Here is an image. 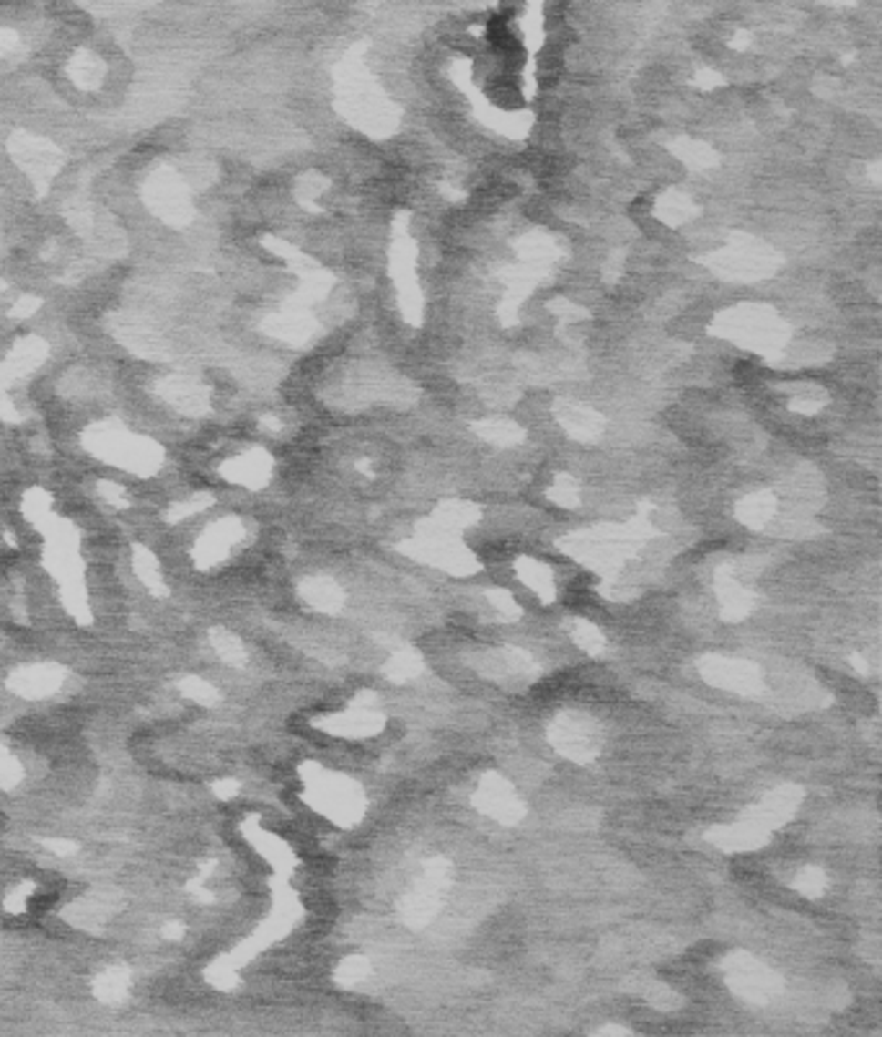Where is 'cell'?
I'll use <instances>...</instances> for the list:
<instances>
[{
  "instance_id": "6da1fadb",
  "label": "cell",
  "mask_w": 882,
  "mask_h": 1037,
  "mask_svg": "<svg viewBox=\"0 0 882 1037\" xmlns=\"http://www.w3.org/2000/svg\"><path fill=\"white\" fill-rule=\"evenodd\" d=\"M549 743L575 764H590L603 745L600 724L582 712H561L549 724Z\"/></svg>"
},
{
  "instance_id": "7a4b0ae2",
  "label": "cell",
  "mask_w": 882,
  "mask_h": 1037,
  "mask_svg": "<svg viewBox=\"0 0 882 1037\" xmlns=\"http://www.w3.org/2000/svg\"><path fill=\"white\" fill-rule=\"evenodd\" d=\"M450 864L446 859H433L425 864V875L409 893L401 898L399 913L404 924L422 929L433 921L443 903V893L448 888Z\"/></svg>"
},
{
  "instance_id": "3957f363",
  "label": "cell",
  "mask_w": 882,
  "mask_h": 1037,
  "mask_svg": "<svg viewBox=\"0 0 882 1037\" xmlns=\"http://www.w3.org/2000/svg\"><path fill=\"white\" fill-rule=\"evenodd\" d=\"M727 986L751 1004H769L782 991V978L748 952H735L724 962Z\"/></svg>"
},
{
  "instance_id": "277c9868",
  "label": "cell",
  "mask_w": 882,
  "mask_h": 1037,
  "mask_svg": "<svg viewBox=\"0 0 882 1037\" xmlns=\"http://www.w3.org/2000/svg\"><path fill=\"white\" fill-rule=\"evenodd\" d=\"M699 671L712 686L743 693V696H755L764 688V675L758 665L748 660H733V657H706L702 660Z\"/></svg>"
},
{
  "instance_id": "5b68a950",
  "label": "cell",
  "mask_w": 882,
  "mask_h": 1037,
  "mask_svg": "<svg viewBox=\"0 0 882 1037\" xmlns=\"http://www.w3.org/2000/svg\"><path fill=\"white\" fill-rule=\"evenodd\" d=\"M474 807L505 826H513L526 815V807L518 799L515 789L499 774H487L481 779L479 789L474 795Z\"/></svg>"
},
{
  "instance_id": "8992f818",
  "label": "cell",
  "mask_w": 882,
  "mask_h": 1037,
  "mask_svg": "<svg viewBox=\"0 0 882 1037\" xmlns=\"http://www.w3.org/2000/svg\"><path fill=\"white\" fill-rule=\"evenodd\" d=\"M479 671L495 681H528L536 675L533 657L518 647H502L479 657Z\"/></svg>"
},
{
  "instance_id": "52a82bcc",
  "label": "cell",
  "mask_w": 882,
  "mask_h": 1037,
  "mask_svg": "<svg viewBox=\"0 0 882 1037\" xmlns=\"http://www.w3.org/2000/svg\"><path fill=\"white\" fill-rule=\"evenodd\" d=\"M769 833L771 830L766 828L764 823H758L755 817L748 815L740 826L712 830L709 838H712L717 846H722L724 851H745V848H758V846L766 844V841H769Z\"/></svg>"
},
{
  "instance_id": "ba28073f",
  "label": "cell",
  "mask_w": 882,
  "mask_h": 1037,
  "mask_svg": "<svg viewBox=\"0 0 882 1037\" xmlns=\"http://www.w3.org/2000/svg\"><path fill=\"white\" fill-rule=\"evenodd\" d=\"M717 595H720L724 621H738L743 616H748V611L754 608V598L740 588L738 580L730 572V567H722L717 572Z\"/></svg>"
},
{
  "instance_id": "9c48e42d",
  "label": "cell",
  "mask_w": 882,
  "mask_h": 1037,
  "mask_svg": "<svg viewBox=\"0 0 882 1037\" xmlns=\"http://www.w3.org/2000/svg\"><path fill=\"white\" fill-rule=\"evenodd\" d=\"M800 792L797 789H792V786H782V789H776V792H771V795H766L764 797V802L761 805H755L754 813H748L751 817H755L758 823H764L766 828H774V826H779V823H785V820H789L792 817V813H795V807H797V802H800Z\"/></svg>"
},
{
  "instance_id": "30bf717a",
  "label": "cell",
  "mask_w": 882,
  "mask_h": 1037,
  "mask_svg": "<svg viewBox=\"0 0 882 1037\" xmlns=\"http://www.w3.org/2000/svg\"><path fill=\"white\" fill-rule=\"evenodd\" d=\"M518 575H520V580L526 582V585H530V590L538 592V598L541 601H554V580H551V572L546 570L544 564H538L536 559H520L518 561Z\"/></svg>"
},
{
  "instance_id": "8fae6325",
  "label": "cell",
  "mask_w": 882,
  "mask_h": 1037,
  "mask_svg": "<svg viewBox=\"0 0 882 1037\" xmlns=\"http://www.w3.org/2000/svg\"><path fill=\"white\" fill-rule=\"evenodd\" d=\"M419 673H422V657L417 652H409V650L396 652L391 657V662L385 665V675L391 681H396V683H404V681L415 678Z\"/></svg>"
},
{
  "instance_id": "7c38bea8",
  "label": "cell",
  "mask_w": 882,
  "mask_h": 1037,
  "mask_svg": "<svg viewBox=\"0 0 882 1037\" xmlns=\"http://www.w3.org/2000/svg\"><path fill=\"white\" fill-rule=\"evenodd\" d=\"M569 634H572V639L578 642L585 652L600 654L606 650V639H603V634L595 629L593 623L585 621V619H572V621H569Z\"/></svg>"
},
{
  "instance_id": "4fadbf2b",
  "label": "cell",
  "mask_w": 882,
  "mask_h": 1037,
  "mask_svg": "<svg viewBox=\"0 0 882 1037\" xmlns=\"http://www.w3.org/2000/svg\"><path fill=\"white\" fill-rule=\"evenodd\" d=\"M826 875H823V869H818V867H807V869H802L800 875H797V879H795V888L800 890L802 895H807V898H818V895H823V890H826Z\"/></svg>"
},
{
  "instance_id": "5bb4252c",
  "label": "cell",
  "mask_w": 882,
  "mask_h": 1037,
  "mask_svg": "<svg viewBox=\"0 0 882 1037\" xmlns=\"http://www.w3.org/2000/svg\"><path fill=\"white\" fill-rule=\"evenodd\" d=\"M771 510H774L771 502H766L764 497H754V499L743 502V508H740V520L748 523V526H764V523L769 520Z\"/></svg>"
},
{
  "instance_id": "9a60e30c",
  "label": "cell",
  "mask_w": 882,
  "mask_h": 1037,
  "mask_svg": "<svg viewBox=\"0 0 882 1037\" xmlns=\"http://www.w3.org/2000/svg\"><path fill=\"white\" fill-rule=\"evenodd\" d=\"M487 598H489V603H492V606H497L499 611L505 613V616H518V606H515V601L510 598V595H508V592L495 590V592H489Z\"/></svg>"
}]
</instances>
